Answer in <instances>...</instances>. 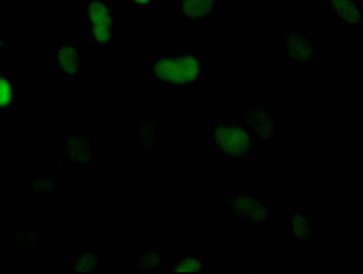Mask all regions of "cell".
I'll return each instance as SVG.
<instances>
[{"label": "cell", "instance_id": "cell-1", "mask_svg": "<svg viewBox=\"0 0 363 274\" xmlns=\"http://www.w3.org/2000/svg\"><path fill=\"white\" fill-rule=\"evenodd\" d=\"M145 79L162 91H196L203 82V53L191 47H160L145 62Z\"/></svg>", "mask_w": 363, "mask_h": 274}, {"label": "cell", "instance_id": "cell-2", "mask_svg": "<svg viewBox=\"0 0 363 274\" xmlns=\"http://www.w3.org/2000/svg\"><path fill=\"white\" fill-rule=\"evenodd\" d=\"M74 18L84 46L91 53L102 57L115 50L120 28L118 0H77Z\"/></svg>", "mask_w": 363, "mask_h": 274}, {"label": "cell", "instance_id": "cell-3", "mask_svg": "<svg viewBox=\"0 0 363 274\" xmlns=\"http://www.w3.org/2000/svg\"><path fill=\"white\" fill-rule=\"evenodd\" d=\"M223 216L245 231H267L278 216L277 202L251 185H235L220 200Z\"/></svg>", "mask_w": 363, "mask_h": 274}, {"label": "cell", "instance_id": "cell-4", "mask_svg": "<svg viewBox=\"0 0 363 274\" xmlns=\"http://www.w3.org/2000/svg\"><path fill=\"white\" fill-rule=\"evenodd\" d=\"M203 131L207 146L222 164H251L258 154V147L238 118L229 115L207 118Z\"/></svg>", "mask_w": 363, "mask_h": 274}, {"label": "cell", "instance_id": "cell-5", "mask_svg": "<svg viewBox=\"0 0 363 274\" xmlns=\"http://www.w3.org/2000/svg\"><path fill=\"white\" fill-rule=\"evenodd\" d=\"M278 51L281 60L301 75L311 73L323 57L320 38L300 22H291L278 31Z\"/></svg>", "mask_w": 363, "mask_h": 274}, {"label": "cell", "instance_id": "cell-6", "mask_svg": "<svg viewBox=\"0 0 363 274\" xmlns=\"http://www.w3.org/2000/svg\"><path fill=\"white\" fill-rule=\"evenodd\" d=\"M60 162L71 171H91L102 164V147L99 138L82 124H66L58 135Z\"/></svg>", "mask_w": 363, "mask_h": 274}, {"label": "cell", "instance_id": "cell-7", "mask_svg": "<svg viewBox=\"0 0 363 274\" xmlns=\"http://www.w3.org/2000/svg\"><path fill=\"white\" fill-rule=\"evenodd\" d=\"M281 233L291 249H318L329 236L323 222L306 205H291L281 215Z\"/></svg>", "mask_w": 363, "mask_h": 274}, {"label": "cell", "instance_id": "cell-8", "mask_svg": "<svg viewBox=\"0 0 363 274\" xmlns=\"http://www.w3.org/2000/svg\"><path fill=\"white\" fill-rule=\"evenodd\" d=\"M50 75L57 82L77 84L87 75L86 46L79 38L55 35L50 42Z\"/></svg>", "mask_w": 363, "mask_h": 274}, {"label": "cell", "instance_id": "cell-9", "mask_svg": "<svg viewBox=\"0 0 363 274\" xmlns=\"http://www.w3.org/2000/svg\"><path fill=\"white\" fill-rule=\"evenodd\" d=\"M238 122L244 125L255 146L262 151H272L280 142L281 120L278 111L267 100H255L238 113Z\"/></svg>", "mask_w": 363, "mask_h": 274}, {"label": "cell", "instance_id": "cell-10", "mask_svg": "<svg viewBox=\"0 0 363 274\" xmlns=\"http://www.w3.org/2000/svg\"><path fill=\"white\" fill-rule=\"evenodd\" d=\"M0 240L9 253L17 256H33L44 249V225L33 212H18L9 225L2 229Z\"/></svg>", "mask_w": 363, "mask_h": 274}, {"label": "cell", "instance_id": "cell-11", "mask_svg": "<svg viewBox=\"0 0 363 274\" xmlns=\"http://www.w3.org/2000/svg\"><path fill=\"white\" fill-rule=\"evenodd\" d=\"M131 146L138 160H155L164 147V122L153 105H140L131 122Z\"/></svg>", "mask_w": 363, "mask_h": 274}, {"label": "cell", "instance_id": "cell-12", "mask_svg": "<svg viewBox=\"0 0 363 274\" xmlns=\"http://www.w3.org/2000/svg\"><path fill=\"white\" fill-rule=\"evenodd\" d=\"M222 0H171L169 17L182 28L203 30L220 17Z\"/></svg>", "mask_w": 363, "mask_h": 274}, {"label": "cell", "instance_id": "cell-13", "mask_svg": "<svg viewBox=\"0 0 363 274\" xmlns=\"http://www.w3.org/2000/svg\"><path fill=\"white\" fill-rule=\"evenodd\" d=\"M171 253L164 244H129L125 267L133 274H167Z\"/></svg>", "mask_w": 363, "mask_h": 274}, {"label": "cell", "instance_id": "cell-14", "mask_svg": "<svg viewBox=\"0 0 363 274\" xmlns=\"http://www.w3.org/2000/svg\"><path fill=\"white\" fill-rule=\"evenodd\" d=\"M28 105V93L11 67L0 66V118H17Z\"/></svg>", "mask_w": 363, "mask_h": 274}, {"label": "cell", "instance_id": "cell-15", "mask_svg": "<svg viewBox=\"0 0 363 274\" xmlns=\"http://www.w3.org/2000/svg\"><path fill=\"white\" fill-rule=\"evenodd\" d=\"M62 191V173L58 169L31 171L26 180L24 196L35 204H53Z\"/></svg>", "mask_w": 363, "mask_h": 274}, {"label": "cell", "instance_id": "cell-16", "mask_svg": "<svg viewBox=\"0 0 363 274\" xmlns=\"http://www.w3.org/2000/svg\"><path fill=\"white\" fill-rule=\"evenodd\" d=\"M66 266L71 274H100L106 270L108 258L96 244H69Z\"/></svg>", "mask_w": 363, "mask_h": 274}, {"label": "cell", "instance_id": "cell-17", "mask_svg": "<svg viewBox=\"0 0 363 274\" xmlns=\"http://www.w3.org/2000/svg\"><path fill=\"white\" fill-rule=\"evenodd\" d=\"M323 13L335 31H359L363 28L362 0H323Z\"/></svg>", "mask_w": 363, "mask_h": 274}, {"label": "cell", "instance_id": "cell-18", "mask_svg": "<svg viewBox=\"0 0 363 274\" xmlns=\"http://www.w3.org/2000/svg\"><path fill=\"white\" fill-rule=\"evenodd\" d=\"M213 270V258L194 249H186L171 256L167 274H209Z\"/></svg>", "mask_w": 363, "mask_h": 274}, {"label": "cell", "instance_id": "cell-19", "mask_svg": "<svg viewBox=\"0 0 363 274\" xmlns=\"http://www.w3.org/2000/svg\"><path fill=\"white\" fill-rule=\"evenodd\" d=\"M118 4L135 15H151L160 8V0H118Z\"/></svg>", "mask_w": 363, "mask_h": 274}, {"label": "cell", "instance_id": "cell-20", "mask_svg": "<svg viewBox=\"0 0 363 274\" xmlns=\"http://www.w3.org/2000/svg\"><path fill=\"white\" fill-rule=\"evenodd\" d=\"M9 53V38L8 33L4 31V28L0 25V60L6 59Z\"/></svg>", "mask_w": 363, "mask_h": 274}, {"label": "cell", "instance_id": "cell-21", "mask_svg": "<svg viewBox=\"0 0 363 274\" xmlns=\"http://www.w3.org/2000/svg\"><path fill=\"white\" fill-rule=\"evenodd\" d=\"M240 270H242V273H260L262 270V266L258 262H255V260H249V262H245L244 266L240 267Z\"/></svg>", "mask_w": 363, "mask_h": 274}, {"label": "cell", "instance_id": "cell-22", "mask_svg": "<svg viewBox=\"0 0 363 274\" xmlns=\"http://www.w3.org/2000/svg\"><path fill=\"white\" fill-rule=\"evenodd\" d=\"M356 127H362V105L356 108Z\"/></svg>", "mask_w": 363, "mask_h": 274}]
</instances>
